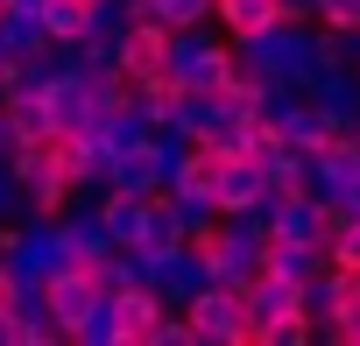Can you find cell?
Masks as SVG:
<instances>
[{"instance_id":"obj_1","label":"cell","mask_w":360,"mask_h":346,"mask_svg":"<svg viewBox=\"0 0 360 346\" xmlns=\"http://www.w3.org/2000/svg\"><path fill=\"white\" fill-rule=\"evenodd\" d=\"M240 71L233 43L219 22H191V29H169V85L176 92H226Z\"/></svg>"},{"instance_id":"obj_2","label":"cell","mask_w":360,"mask_h":346,"mask_svg":"<svg viewBox=\"0 0 360 346\" xmlns=\"http://www.w3.org/2000/svg\"><path fill=\"white\" fill-rule=\"evenodd\" d=\"M233 57H240V71H255V78L311 85V71H318V22H269L262 36L233 43Z\"/></svg>"},{"instance_id":"obj_3","label":"cell","mask_w":360,"mask_h":346,"mask_svg":"<svg viewBox=\"0 0 360 346\" xmlns=\"http://www.w3.org/2000/svg\"><path fill=\"white\" fill-rule=\"evenodd\" d=\"M198 255H205V276L212 283H233L248 290L262 276V255H269V226L255 212H219L205 233H198Z\"/></svg>"},{"instance_id":"obj_4","label":"cell","mask_w":360,"mask_h":346,"mask_svg":"<svg viewBox=\"0 0 360 346\" xmlns=\"http://www.w3.org/2000/svg\"><path fill=\"white\" fill-rule=\"evenodd\" d=\"M304 191L332 212V226L360 212V134H339V127H332V134L311 148V177H304Z\"/></svg>"},{"instance_id":"obj_5","label":"cell","mask_w":360,"mask_h":346,"mask_svg":"<svg viewBox=\"0 0 360 346\" xmlns=\"http://www.w3.org/2000/svg\"><path fill=\"white\" fill-rule=\"evenodd\" d=\"M50 106H57V134H85L113 99H120V78H106V71H85L78 57H71V71H57L50 85Z\"/></svg>"},{"instance_id":"obj_6","label":"cell","mask_w":360,"mask_h":346,"mask_svg":"<svg viewBox=\"0 0 360 346\" xmlns=\"http://www.w3.org/2000/svg\"><path fill=\"white\" fill-rule=\"evenodd\" d=\"M15 184H22V212H64V205L78 198L71 169H64V155H57V134L15 148Z\"/></svg>"},{"instance_id":"obj_7","label":"cell","mask_w":360,"mask_h":346,"mask_svg":"<svg viewBox=\"0 0 360 346\" xmlns=\"http://www.w3.org/2000/svg\"><path fill=\"white\" fill-rule=\"evenodd\" d=\"M184 318H191V339L198 346H240L248 339V297L233 290V283H205L191 304H184Z\"/></svg>"},{"instance_id":"obj_8","label":"cell","mask_w":360,"mask_h":346,"mask_svg":"<svg viewBox=\"0 0 360 346\" xmlns=\"http://www.w3.org/2000/svg\"><path fill=\"white\" fill-rule=\"evenodd\" d=\"M255 219L269 226V233H283V241H325L332 248V212L297 184V191H269L262 205H255Z\"/></svg>"},{"instance_id":"obj_9","label":"cell","mask_w":360,"mask_h":346,"mask_svg":"<svg viewBox=\"0 0 360 346\" xmlns=\"http://www.w3.org/2000/svg\"><path fill=\"white\" fill-rule=\"evenodd\" d=\"M311 106L325 113V127H339V134H360V71L353 64H325L318 57V71H311Z\"/></svg>"},{"instance_id":"obj_10","label":"cell","mask_w":360,"mask_h":346,"mask_svg":"<svg viewBox=\"0 0 360 346\" xmlns=\"http://www.w3.org/2000/svg\"><path fill=\"white\" fill-rule=\"evenodd\" d=\"M240 297H248V318H255L248 339H255L262 325H290V318H304V283H290V276H276V269H262Z\"/></svg>"},{"instance_id":"obj_11","label":"cell","mask_w":360,"mask_h":346,"mask_svg":"<svg viewBox=\"0 0 360 346\" xmlns=\"http://www.w3.org/2000/svg\"><path fill=\"white\" fill-rule=\"evenodd\" d=\"M43 297H50V318L71 332V325H78V318H85V311L106 297V290L92 283V269H85V262H71V269H57V276L43 283Z\"/></svg>"},{"instance_id":"obj_12","label":"cell","mask_w":360,"mask_h":346,"mask_svg":"<svg viewBox=\"0 0 360 346\" xmlns=\"http://www.w3.org/2000/svg\"><path fill=\"white\" fill-rule=\"evenodd\" d=\"M120 78H169V29L162 22H134L127 29V50H120Z\"/></svg>"},{"instance_id":"obj_13","label":"cell","mask_w":360,"mask_h":346,"mask_svg":"<svg viewBox=\"0 0 360 346\" xmlns=\"http://www.w3.org/2000/svg\"><path fill=\"white\" fill-rule=\"evenodd\" d=\"M99 212H106V233H113V248H134V241H148V212H155V191H99Z\"/></svg>"},{"instance_id":"obj_14","label":"cell","mask_w":360,"mask_h":346,"mask_svg":"<svg viewBox=\"0 0 360 346\" xmlns=\"http://www.w3.org/2000/svg\"><path fill=\"white\" fill-rule=\"evenodd\" d=\"M64 241H71V255H78V262H99V255L113 248L106 212H99V191H78V198L64 205Z\"/></svg>"},{"instance_id":"obj_15","label":"cell","mask_w":360,"mask_h":346,"mask_svg":"<svg viewBox=\"0 0 360 346\" xmlns=\"http://www.w3.org/2000/svg\"><path fill=\"white\" fill-rule=\"evenodd\" d=\"M269 198V169L255 155H219V212H255Z\"/></svg>"},{"instance_id":"obj_16","label":"cell","mask_w":360,"mask_h":346,"mask_svg":"<svg viewBox=\"0 0 360 346\" xmlns=\"http://www.w3.org/2000/svg\"><path fill=\"white\" fill-rule=\"evenodd\" d=\"M325 262H332V248H325V241H283V233H269V255H262V269H276V276H290V283L318 276Z\"/></svg>"},{"instance_id":"obj_17","label":"cell","mask_w":360,"mask_h":346,"mask_svg":"<svg viewBox=\"0 0 360 346\" xmlns=\"http://www.w3.org/2000/svg\"><path fill=\"white\" fill-rule=\"evenodd\" d=\"M8 120H15V134H22V141H50V134H57V106H50V92H43V85L8 92Z\"/></svg>"},{"instance_id":"obj_18","label":"cell","mask_w":360,"mask_h":346,"mask_svg":"<svg viewBox=\"0 0 360 346\" xmlns=\"http://www.w3.org/2000/svg\"><path fill=\"white\" fill-rule=\"evenodd\" d=\"M212 22L226 29V43H248V36H262L269 22H283V8H276V0H219Z\"/></svg>"},{"instance_id":"obj_19","label":"cell","mask_w":360,"mask_h":346,"mask_svg":"<svg viewBox=\"0 0 360 346\" xmlns=\"http://www.w3.org/2000/svg\"><path fill=\"white\" fill-rule=\"evenodd\" d=\"M106 184H113V191H162V169H155L148 141H134V148L113 155V177H106Z\"/></svg>"},{"instance_id":"obj_20","label":"cell","mask_w":360,"mask_h":346,"mask_svg":"<svg viewBox=\"0 0 360 346\" xmlns=\"http://www.w3.org/2000/svg\"><path fill=\"white\" fill-rule=\"evenodd\" d=\"M85 29H92V15H85V0H50V8H43V36H50V43L78 50V43H85Z\"/></svg>"},{"instance_id":"obj_21","label":"cell","mask_w":360,"mask_h":346,"mask_svg":"<svg viewBox=\"0 0 360 346\" xmlns=\"http://www.w3.org/2000/svg\"><path fill=\"white\" fill-rule=\"evenodd\" d=\"M219 0H141V15L162 22V29H191V22H212Z\"/></svg>"},{"instance_id":"obj_22","label":"cell","mask_w":360,"mask_h":346,"mask_svg":"<svg viewBox=\"0 0 360 346\" xmlns=\"http://www.w3.org/2000/svg\"><path fill=\"white\" fill-rule=\"evenodd\" d=\"M162 205H169V219H176V233H184V241H198V233L219 219L212 205H184V198H169V191H162Z\"/></svg>"},{"instance_id":"obj_23","label":"cell","mask_w":360,"mask_h":346,"mask_svg":"<svg viewBox=\"0 0 360 346\" xmlns=\"http://www.w3.org/2000/svg\"><path fill=\"white\" fill-rule=\"evenodd\" d=\"M332 262H339V269H360V212L332 226Z\"/></svg>"},{"instance_id":"obj_24","label":"cell","mask_w":360,"mask_h":346,"mask_svg":"<svg viewBox=\"0 0 360 346\" xmlns=\"http://www.w3.org/2000/svg\"><path fill=\"white\" fill-rule=\"evenodd\" d=\"M318 29H360V0H318Z\"/></svg>"},{"instance_id":"obj_25","label":"cell","mask_w":360,"mask_h":346,"mask_svg":"<svg viewBox=\"0 0 360 346\" xmlns=\"http://www.w3.org/2000/svg\"><path fill=\"white\" fill-rule=\"evenodd\" d=\"M22 212V184H15V162H0V219Z\"/></svg>"},{"instance_id":"obj_26","label":"cell","mask_w":360,"mask_h":346,"mask_svg":"<svg viewBox=\"0 0 360 346\" xmlns=\"http://www.w3.org/2000/svg\"><path fill=\"white\" fill-rule=\"evenodd\" d=\"M0 346H15V290H8V276H0Z\"/></svg>"},{"instance_id":"obj_27","label":"cell","mask_w":360,"mask_h":346,"mask_svg":"<svg viewBox=\"0 0 360 346\" xmlns=\"http://www.w3.org/2000/svg\"><path fill=\"white\" fill-rule=\"evenodd\" d=\"M15 148H22V134H15V120H8V106H0V162H15Z\"/></svg>"},{"instance_id":"obj_28","label":"cell","mask_w":360,"mask_h":346,"mask_svg":"<svg viewBox=\"0 0 360 346\" xmlns=\"http://www.w3.org/2000/svg\"><path fill=\"white\" fill-rule=\"evenodd\" d=\"M283 22H318V0H276Z\"/></svg>"},{"instance_id":"obj_29","label":"cell","mask_w":360,"mask_h":346,"mask_svg":"<svg viewBox=\"0 0 360 346\" xmlns=\"http://www.w3.org/2000/svg\"><path fill=\"white\" fill-rule=\"evenodd\" d=\"M0 8H15V0H0Z\"/></svg>"},{"instance_id":"obj_30","label":"cell","mask_w":360,"mask_h":346,"mask_svg":"<svg viewBox=\"0 0 360 346\" xmlns=\"http://www.w3.org/2000/svg\"><path fill=\"white\" fill-rule=\"evenodd\" d=\"M85 8H92V0H85Z\"/></svg>"},{"instance_id":"obj_31","label":"cell","mask_w":360,"mask_h":346,"mask_svg":"<svg viewBox=\"0 0 360 346\" xmlns=\"http://www.w3.org/2000/svg\"><path fill=\"white\" fill-rule=\"evenodd\" d=\"M353 71H360V64H353Z\"/></svg>"}]
</instances>
